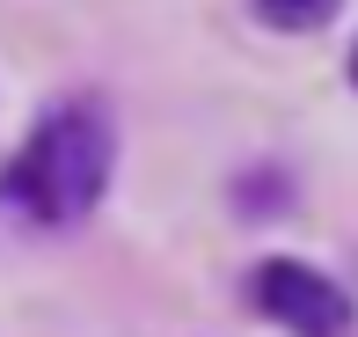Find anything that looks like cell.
Wrapping results in <instances>:
<instances>
[{"label":"cell","instance_id":"1","mask_svg":"<svg viewBox=\"0 0 358 337\" xmlns=\"http://www.w3.org/2000/svg\"><path fill=\"white\" fill-rule=\"evenodd\" d=\"M110 162H117L110 118L95 103H59L52 118L29 132V147L8 162L0 191H8V205L29 213L37 228H73L110 191Z\"/></svg>","mask_w":358,"mask_h":337},{"label":"cell","instance_id":"2","mask_svg":"<svg viewBox=\"0 0 358 337\" xmlns=\"http://www.w3.org/2000/svg\"><path fill=\"white\" fill-rule=\"evenodd\" d=\"M249 294H256V308H264L278 330H292V337H351V301H344V286H329L315 264L271 256V264H256Z\"/></svg>","mask_w":358,"mask_h":337},{"label":"cell","instance_id":"3","mask_svg":"<svg viewBox=\"0 0 358 337\" xmlns=\"http://www.w3.org/2000/svg\"><path fill=\"white\" fill-rule=\"evenodd\" d=\"M256 8H264L278 29H315V22L336 15V0H256Z\"/></svg>","mask_w":358,"mask_h":337},{"label":"cell","instance_id":"4","mask_svg":"<svg viewBox=\"0 0 358 337\" xmlns=\"http://www.w3.org/2000/svg\"><path fill=\"white\" fill-rule=\"evenodd\" d=\"M351 81H358V44H351Z\"/></svg>","mask_w":358,"mask_h":337}]
</instances>
